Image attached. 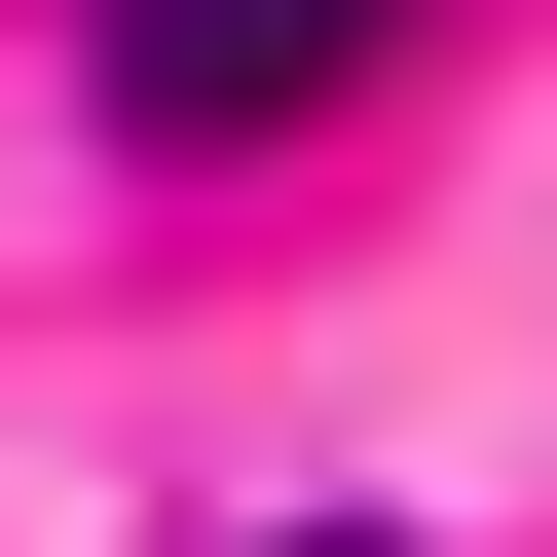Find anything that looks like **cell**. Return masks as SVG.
I'll list each match as a JSON object with an SVG mask.
<instances>
[{"label": "cell", "mask_w": 557, "mask_h": 557, "mask_svg": "<svg viewBox=\"0 0 557 557\" xmlns=\"http://www.w3.org/2000/svg\"><path fill=\"white\" fill-rule=\"evenodd\" d=\"M409 0H112V149H298Z\"/></svg>", "instance_id": "6da1fadb"}, {"label": "cell", "mask_w": 557, "mask_h": 557, "mask_svg": "<svg viewBox=\"0 0 557 557\" xmlns=\"http://www.w3.org/2000/svg\"><path fill=\"white\" fill-rule=\"evenodd\" d=\"M298 557H409V520H298Z\"/></svg>", "instance_id": "7a4b0ae2"}]
</instances>
